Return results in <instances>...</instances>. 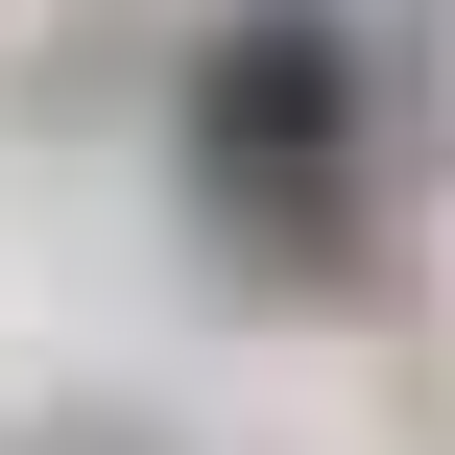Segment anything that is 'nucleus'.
<instances>
[{
  "instance_id": "1",
  "label": "nucleus",
  "mask_w": 455,
  "mask_h": 455,
  "mask_svg": "<svg viewBox=\"0 0 455 455\" xmlns=\"http://www.w3.org/2000/svg\"><path fill=\"white\" fill-rule=\"evenodd\" d=\"M192 216L240 288H360L384 264V72L360 0H240L192 48Z\"/></svg>"
}]
</instances>
